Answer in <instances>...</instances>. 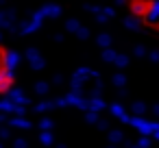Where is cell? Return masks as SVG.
<instances>
[{
  "instance_id": "cell-1",
  "label": "cell",
  "mask_w": 159,
  "mask_h": 148,
  "mask_svg": "<svg viewBox=\"0 0 159 148\" xmlns=\"http://www.w3.org/2000/svg\"><path fill=\"white\" fill-rule=\"evenodd\" d=\"M126 9L146 31L159 35V0H126Z\"/></svg>"
},
{
  "instance_id": "cell-2",
  "label": "cell",
  "mask_w": 159,
  "mask_h": 148,
  "mask_svg": "<svg viewBox=\"0 0 159 148\" xmlns=\"http://www.w3.org/2000/svg\"><path fill=\"white\" fill-rule=\"evenodd\" d=\"M16 87V76H13V61L9 48L0 42V98L13 92Z\"/></svg>"
}]
</instances>
